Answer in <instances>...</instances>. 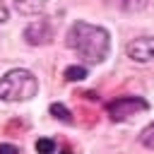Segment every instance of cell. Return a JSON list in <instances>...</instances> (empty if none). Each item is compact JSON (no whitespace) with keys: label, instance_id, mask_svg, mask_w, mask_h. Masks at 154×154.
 <instances>
[{"label":"cell","instance_id":"8","mask_svg":"<svg viewBox=\"0 0 154 154\" xmlns=\"http://www.w3.org/2000/svg\"><path fill=\"white\" fill-rule=\"evenodd\" d=\"M84 77H87V67L84 65H70V67H65V79L67 82H79Z\"/></svg>","mask_w":154,"mask_h":154},{"label":"cell","instance_id":"14","mask_svg":"<svg viewBox=\"0 0 154 154\" xmlns=\"http://www.w3.org/2000/svg\"><path fill=\"white\" fill-rule=\"evenodd\" d=\"M60 154H70V152H60Z\"/></svg>","mask_w":154,"mask_h":154},{"label":"cell","instance_id":"5","mask_svg":"<svg viewBox=\"0 0 154 154\" xmlns=\"http://www.w3.org/2000/svg\"><path fill=\"white\" fill-rule=\"evenodd\" d=\"M24 38L29 46H46L53 41V24L48 19H36L24 29Z\"/></svg>","mask_w":154,"mask_h":154},{"label":"cell","instance_id":"11","mask_svg":"<svg viewBox=\"0 0 154 154\" xmlns=\"http://www.w3.org/2000/svg\"><path fill=\"white\" fill-rule=\"evenodd\" d=\"M55 140H48V137H41L36 140V152L38 154H55Z\"/></svg>","mask_w":154,"mask_h":154},{"label":"cell","instance_id":"9","mask_svg":"<svg viewBox=\"0 0 154 154\" xmlns=\"http://www.w3.org/2000/svg\"><path fill=\"white\" fill-rule=\"evenodd\" d=\"M51 116L53 118H58L60 123H72L75 118H72V113L63 106V103H51Z\"/></svg>","mask_w":154,"mask_h":154},{"label":"cell","instance_id":"1","mask_svg":"<svg viewBox=\"0 0 154 154\" xmlns=\"http://www.w3.org/2000/svg\"><path fill=\"white\" fill-rule=\"evenodd\" d=\"M65 43L70 51H75L89 65L103 63L111 53V34L103 26H96V24H89L82 19L72 22V26L67 29Z\"/></svg>","mask_w":154,"mask_h":154},{"label":"cell","instance_id":"3","mask_svg":"<svg viewBox=\"0 0 154 154\" xmlns=\"http://www.w3.org/2000/svg\"><path fill=\"white\" fill-rule=\"evenodd\" d=\"M147 108H149V101L144 96H132V94L130 96H118V99L106 103V113L116 123L125 120V118H132V116H137V113H142Z\"/></svg>","mask_w":154,"mask_h":154},{"label":"cell","instance_id":"7","mask_svg":"<svg viewBox=\"0 0 154 154\" xmlns=\"http://www.w3.org/2000/svg\"><path fill=\"white\" fill-rule=\"evenodd\" d=\"M108 5L120 12H142L149 5V0H108Z\"/></svg>","mask_w":154,"mask_h":154},{"label":"cell","instance_id":"6","mask_svg":"<svg viewBox=\"0 0 154 154\" xmlns=\"http://www.w3.org/2000/svg\"><path fill=\"white\" fill-rule=\"evenodd\" d=\"M14 10L24 17H36L46 10V0H14Z\"/></svg>","mask_w":154,"mask_h":154},{"label":"cell","instance_id":"10","mask_svg":"<svg viewBox=\"0 0 154 154\" xmlns=\"http://www.w3.org/2000/svg\"><path fill=\"white\" fill-rule=\"evenodd\" d=\"M140 144L147 147V149H154V120L140 132Z\"/></svg>","mask_w":154,"mask_h":154},{"label":"cell","instance_id":"13","mask_svg":"<svg viewBox=\"0 0 154 154\" xmlns=\"http://www.w3.org/2000/svg\"><path fill=\"white\" fill-rule=\"evenodd\" d=\"M5 19H7V5H5V2L0 0V24H2Z\"/></svg>","mask_w":154,"mask_h":154},{"label":"cell","instance_id":"12","mask_svg":"<svg viewBox=\"0 0 154 154\" xmlns=\"http://www.w3.org/2000/svg\"><path fill=\"white\" fill-rule=\"evenodd\" d=\"M0 154H19V149L14 147V144H0Z\"/></svg>","mask_w":154,"mask_h":154},{"label":"cell","instance_id":"4","mask_svg":"<svg viewBox=\"0 0 154 154\" xmlns=\"http://www.w3.org/2000/svg\"><path fill=\"white\" fill-rule=\"evenodd\" d=\"M128 58L135 63H152L154 60V36H137L125 48Z\"/></svg>","mask_w":154,"mask_h":154},{"label":"cell","instance_id":"2","mask_svg":"<svg viewBox=\"0 0 154 154\" xmlns=\"http://www.w3.org/2000/svg\"><path fill=\"white\" fill-rule=\"evenodd\" d=\"M38 91V79L24 67H14L0 77V99L2 101H29Z\"/></svg>","mask_w":154,"mask_h":154}]
</instances>
